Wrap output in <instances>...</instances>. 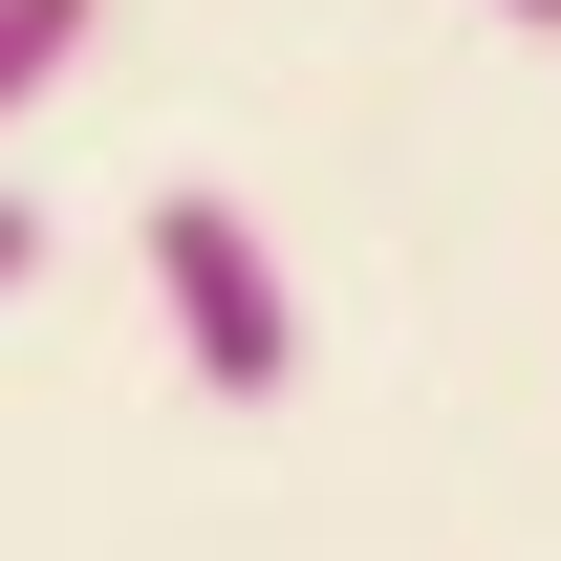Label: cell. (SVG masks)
<instances>
[{
  "label": "cell",
  "mask_w": 561,
  "mask_h": 561,
  "mask_svg": "<svg viewBox=\"0 0 561 561\" xmlns=\"http://www.w3.org/2000/svg\"><path fill=\"white\" fill-rule=\"evenodd\" d=\"M0 280H44V216H22V195H0Z\"/></svg>",
  "instance_id": "cell-3"
},
{
  "label": "cell",
  "mask_w": 561,
  "mask_h": 561,
  "mask_svg": "<svg viewBox=\"0 0 561 561\" xmlns=\"http://www.w3.org/2000/svg\"><path fill=\"white\" fill-rule=\"evenodd\" d=\"M151 302H173V346H195L216 411H280L302 389V302H280V238L238 195H151Z\"/></svg>",
  "instance_id": "cell-1"
},
{
  "label": "cell",
  "mask_w": 561,
  "mask_h": 561,
  "mask_svg": "<svg viewBox=\"0 0 561 561\" xmlns=\"http://www.w3.org/2000/svg\"><path fill=\"white\" fill-rule=\"evenodd\" d=\"M496 22H561V0H496Z\"/></svg>",
  "instance_id": "cell-4"
},
{
  "label": "cell",
  "mask_w": 561,
  "mask_h": 561,
  "mask_svg": "<svg viewBox=\"0 0 561 561\" xmlns=\"http://www.w3.org/2000/svg\"><path fill=\"white\" fill-rule=\"evenodd\" d=\"M87 22H108V0H0V130H22V108L87 66Z\"/></svg>",
  "instance_id": "cell-2"
}]
</instances>
